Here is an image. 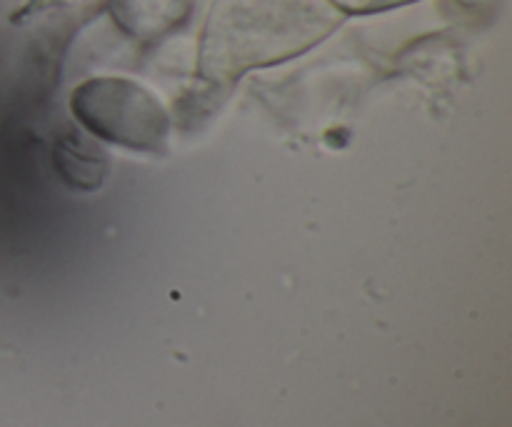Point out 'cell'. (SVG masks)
<instances>
[{
    "mask_svg": "<svg viewBox=\"0 0 512 427\" xmlns=\"http://www.w3.org/2000/svg\"><path fill=\"white\" fill-rule=\"evenodd\" d=\"M338 25L330 0H215L203 40V68L215 78L278 63Z\"/></svg>",
    "mask_w": 512,
    "mask_h": 427,
    "instance_id": "6da1fadb",
    "label": "cell"
},
{
    "mask_svg": "<svg viewBox=\"0 0 512 427\" xmlns=\"http://www.w3.org/2000/svg\"><path fill=\"white\" fill-rule=\"evenodd\" d=\"M330 3L345 10H355V13H368V10H383L390 5L408 3V0H330Z\"/></svg>",
    "mask_w": 512,
    "mask_h": 427,
    "instance_id": "7a4b0ae2",
    "label": "cell"
}]
</instances>
